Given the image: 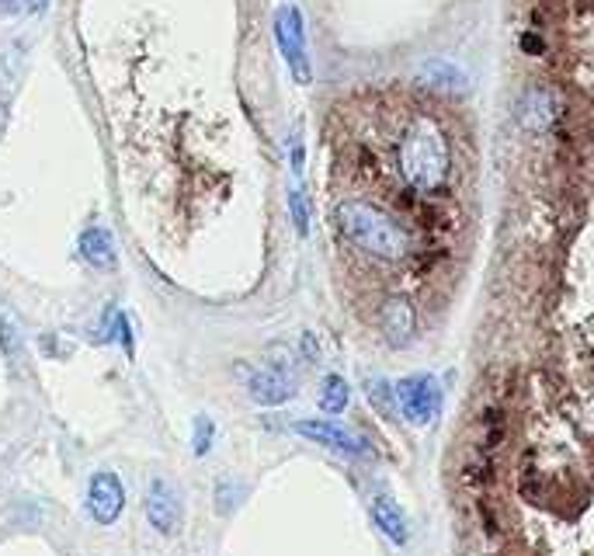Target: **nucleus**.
<instances>
[{
    "instance_id": "1",
    "label": "nucleus",
    "mask_w": 594,
    "mask_h": 556,
    "mask_svg": "<svg viewBox=\"0 0 594 556\" xmlns=\"http://www.w3.org/2000/svg\"><path fill=\"white\" fill-rule=\"evenodd\" d=\"M334 223L351 247L383 265H400L410 254V230L376 202L344 199L334 206Z\"/></svg>"
},
{
    "instance_id": "2",
    "label": "nucleus",
    "mask_w": 594,
    "mask_h": 556,
    "mask_svg": "<svg viewBox=\"0 0 594 556\" xmlns=\"http://www.w3.org/2000/svg\"><path fill=\"white\" fill-rule=\"evenodd\" d=\"M396 171L407 181V188L431 195L449 178V143L445 133L431 119H414L396 146Z\"/></svg>"
},
{
    "instance_id": "3",
    "label": "nucleus",
    "mask_w": 594,
    "mask_h": 556,
    "mask_svg": "<svg viewBox=\"0 0 594 556\" xmlns=\"http://www.w3.org/2000/svg\"><path fill=\"white\" fill-rule=\"evenodd\" d=\"M396 407L407 417V424L424 428V424H431L438 411H442V386H438L435 376H424V372L403 376L396 383Z\"/></svg>"
},
{
    "instance_id": "4",
    "label": "nucleus",
    "mask_w": 594,
    "mask_h": 556,
    "mask_svg": "<svg viewBox=\"0 0 594 556\" xmlns=\"http://www.w3.org/2000/svg\"><path fill=\"white\" fill-rule=\"evenodd\" d=\"M275 39L278 49H282L285 63H289V73L299 80V84H310V56H306V28H303V14L299 7L282 4L275 11Z\"/></svg>"
},
{
    "instance_id": "5",
    "label": "nucleus",
    "mask_w": 594,
    "mask_h": 556,
    "mask_svg": "<svg viewBox=\"0 0 594 556\" xmlns=\"http://www.w3.org/2000/svg\"><path fill=\"white\" fill-rule=\"evenodd\" d=\"M146 518L164 536H178L181 525H185V504H181L178 487L167 484V480H153L146 490Z\"/></svg>"
},
{
    "instance_id": "6",
    "label": "nucleus",
    "mask_w": 594,
    "mask_h": 556,
    "mask_svg": "<svg viewBox=\"0 0 594 556\" xmlns=\"http://www.w3.org/2000/svg\"><path fill=\"white\" fill-rule=\"evenodd\" d=\"M122 504H126V494H122V484L112 470H98L91 477V490H87V511L98 525H112L115 518L122 515Z\"/></svg>"
},
{
    "instance_id": "7",
    "label": "nucleus",
    "mask_w": 594,
    "mask_h": 556,
    "mask_svg": "<svg viewBox=\"0 0 594 556\" xmlns=\"http://www.w3.org/2000/svg\"><path fill=\"white\" fill-rule=\"evenodd\" d=\"M379 331L390 348H407L417 331V313L403 296H390L379 306Z\"/></svg>"
},
{
    "instance_id": "8",
    "label": "nucleus",
    "mask_w": 594,
    "mask_h": 556,
    "mask_svg": "<svg viewBox=\"0 0 594 556\" xmlns=\"http://www.w3.org/2000/svg\"><path fill=\"white\" fill-rule=\"evenodd\" d=\"M292 428L303 438H310V442L327 445V449H341V452H351V456H365V452H369L365 438H358L355 431L341 428V424H334V421H296Z\"/></svg>"
},
{
    "instance_id": "9",
    "label": "nucleus",
    "mask_w": 594,
    "mask_h": 556,
    "mask_svg": "<svg viewBox=\"0 0 594 556\" xmlns=\"http://www.w3.org/2000/svg\"><path fill=\"white\" fill-rule=\"evenodd\" d=\"M247 390H251V397L258 400V404L275 407V404L292 400V393H296V379H292L285 369H278V365H264V369L251 372Z\"/></svg>"
},
{
    "instance_id": "10",
    "label": "nucleus",
    "mask_w": 594,
    "mask_h": 556,
    "mask_svg": "<svg viewBox=\"0 0 594 556\" xmlns=\"http://www.w3.org/2000/svg\"><path fill=\"white\" fill-rule=\"evenodd\" d=\"M553 115H556V105H553V98L542 91V87H532V91H525L522 105H518V119H522L525 129H532V133H542V129H549Z\"/></svg>"
},
{
    "instance_id": "11",
    "label": "nucleus",
    "mask_w": 594,
    "mask_h": 556,
    "mask_svg": "<svg viewBox=\"0 0 594 556\" xmlns=\"http://www.w3.org/2000/svg\"><path fill=\"white\" fill-rule=\"evenodd\" d=\"M77 247H80V254H84V258L91 261L94 268L115 265V237L105 230V226H87V230L80 233Z\"/></svg>"
},
{
    "instance_id": "12",
    "label": "nucleus",
    "mask_w": 594,
    "mask_h": 556,
    "mask_svg": "<svg viewBox=\"0 0 594 556\" xmlns=\"http://www.w3.org/2000/svg\"><path fill=\"white\" fill-rule=\"evenodd\" d=\"M372 518H376V525L383 529V536L390 539V543L407 546V539H410L407 515H403L400 508H396L390 497H376V501H372Z\"/></svg>"
},
{
    "instance_id": "13",
    "label": "nucleus",
    "mask_w": 594,
    "mask_h": 556,
    "mask_svg": "<svg viewBox=\"0 0 594 556\" xmlns=\"http://www.w3.org/2000/svg\"><path fill=\"white\" fill-rule=\"evenodd\" d=\"M348 404H351V386L344 383V376H324V383H320V411L341 414Z\"/></svg>"
},
{
    "instance_id": "14",
    "label": "nucleus",
    "mask_w": 594,
    "mask_h": 556,
    "mask_svg": "<svg viewBox=\"0 0 594 556\" xmlns=\"http://www.w3.org/2000/svg\"><path fill=\"white\" fill-rule=\"evenodd\" d=\"M421 77L428 80L431 87H445V91H456V87L466 84V77H462L459 67H452V63L445 60H431L421 67Z\"/></svg>"
},
{
    "instance_id": "15",
    "label": "nucleus",
    "mask_w": 594,
    "mask_h": 556,
    "mask_svg": "<svg viewBox=\"0 0 594 556\" xmlns=\"http://www.w3.org/2000/svg\"><path fill=\"white\" fill-rule=\"evenodd\" d=\"M365 393H369V400L379 407V414L383 417H393V400H396V386L386 383L383 376H376V379H369L365 383Z\"/></svg>"
},
{
    "instance_id": "16",
    "label": "nucleus",
    "mask_w": 594,
    "mask_h": 556,
    "mask_svg": "<svg viewBox=\"0 0 594 556\" xmlns=\"http://www.w3.org/2000/svg\"><path fill=\"white\" fill-rule=\"evenodd\" d=\"M289 212H292V223H296V233L306 237V233H310V206H306V195L299 192V188L289 192Z\"/></svg>"
},
{
    "instance_id": "17",
    "label": "nucleus",
    "mask_w": 594,
    "mask_h": 556,
    "mask_svg": "<svg viewBox=\"0 0 594 556\" xmlns=\"http://www.w3.org/2000/svg\"><path fill=\"white\" fill-rule=\"evenodd\" d=\"M209 445H212V421H209V417H198V421H195V452H198V456H205V452H209Z\"/></svg>"
},
{
    "instance_id": "18",
    "label": "nucleus",
    "mask_w": 594,
    "mask_h": 556,
    "mask_svg": "<svg viewBox=\"0 0 594 556\" xmlns=\"http://www.w3.org/2000/svg\"><path fill=\"white\" fill-rule=\"evenodd\" d=\"M522 49H525V53L539 56L542 53V39H535V35H522Z\"/></svg>"
},
{
    "instance_id": "19",
    "label": "nucleus",
    "mask_w": 594,
    "mask_h": 556,
    "mask_svg": "<svg viewBox=\"0 0 594 556\" xmlns=\"http://www.w3.org/2000/svg\"><path fill=\"white\" fill-rule=\"evenodd\" d=\"M292 171H303V143H299V139H296V143H292Z\"/></svg>"
},
{
    "instance_id": "20",
    "label": "nucleus",
    "mask_w": 594,
    "mask_h": 556,
    "mask_svg": "<svg viewBox=\"0 0 594 556\" xmlns=\"http://www.w3.org/2000/svg\"><path fill=\"white\" fill-rule=\"evenodd\" d=\"M0 11H4V14H18L21 4H18V0H0Z\"/></svg>"
},
{
    "instance_id": "21",
    "label": "nucleus",
    "mask_w": 594,
    "mask_h": 556,
    "mask_svg": "<svg viewBox=\"0 0 594 556\" xmlns=\"http://www.w3.org/2000/svg\"><path fill=\"white\" fill-rule=\"evenodd\" d=\"M46 4H49V0H28V4H25V11L42 14V11H46Z\"/></svg>"
}]
</instances>
